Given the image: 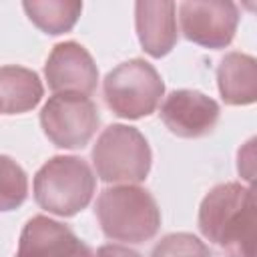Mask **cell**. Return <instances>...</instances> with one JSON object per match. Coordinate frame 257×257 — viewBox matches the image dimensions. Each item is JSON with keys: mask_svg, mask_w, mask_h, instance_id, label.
Returning a JSON list of instances; mask_svg holds the SVG:
<instances>
[{"mask_svg": "<svg viewBox=\"0 0 257 257\" xmlns=\"http://www.w3.org/2000/svg\"><path fill=\"white\" fill-rule=\"evenodd\" d=\"M163 94L165 82L161 74L143 58L120 62L102 80V96L106 106L112 110V114L128 120L153 114Z\"/></svg>", "mask_w": 257, "mask_h": 257, "instance_id": "5", "label": "cell"}, {"mask_svg": "<svg viewBox=\"0 0 257 257\" xmlns=\"http://www.w3.org/2000/svg\"><path fill=\"white\" fill-rule=\"evenodd\" d=\"M14 257H94V253L70 227L36 215L26 221Z\"/></svg>", "mask_w": 257, "mask_h": 257, "instance_id": "10", "label": "cell"}, {"mask_svg": "<svg viewBox=\"0 0 257 257\" xmlns=\"http://www.w3.org/2000/svg\"><path fill=\"white\" fill-rule=\"evenodd\" d=\"M44 96L40 76L24 66H0V112L22 114L32 110Z\"/></svg>", "mask_w": 257, "mask_h": 257, "instance_id": "13", "label": "cell"}, {"mask_svg": "<svg viewBox=\"0 0 257 257\" xmlns=\"http://www.w3.org/2000/svg\"><path fill=\"white\" fill-rule=\"evenodd\" d=\"M177 4L141 0L135 4V26L143 50L153 58L167 56L177 40Z\"/></svg>", "mask_w": 257, "mask_h": 257, "instance_id": "11", "label": "cell"}, {"mask_svg": "<svg viewBox=\"0 0 257 257\" xmlns=\"http://www.w3.org/2000/svg\"><path fill=\"white\" fill-rule=\"evenodd\" d=\"M159 114L173 135L181 139H201L217 126L221 106L217 100L199 90L181 88L173 90L165 98Z\"/></svg>", "mask_w": 257, "mask_h": 257, "instance_id": "8", "label": "cell"}, {"mask_svg": "<svg viewBox=\"0 0 257 257\" xmlns=\"http://www.w3.org/2000/svg\"><path fill=\"white\" fill-rule=\"evenodd\" d=\"M199 231L227 257H255L257 211L251 187L221 183L213 187L199 207Z\"/></svg>", "mask_w": 257, "mask_h": 257, "instance_id": "1", "label": "cell"}, {"mask_svg": "<svg viewBox=\"0 0 257 257\" xmlns=\"http://www.w3.org/2000/svg\"><path fill=\"white\" fill-rule=\"evenodd\" d=\"M94 257H141V253H137L135 249H128L124 245H116V243H108L98 247Z\"/></svg>", "mask_w": 257, "mask_h": 257, "instance_id": "17", "label": "cell"}, {"mask_svg": "<svg viewBox=\"0 0 257 257\" xmlns=\"http://www.w3.org/2000/svg\"><path fill=\"white\" fill-rule=\"evenodd\" d=\"M239 18L237 4L229 0H187L179 4L185 38L211 50L225 48L233 42Z\"/></svg>", "mask_w": 257, "mask_h": 257, "instance_id": "7", "label": "cell"}, {"mask_svg": "<svg viewBox=\"0 0 257 257\" xmlns=\"http://www.w3.org/2000/svg\"><path fill=\"white\" fill-rule=\"evenodd\" d=\"M151 257H211V249L193 233H169L153 247Z\"/></svg>", "mask_w": 257, "mask_h": 257, "instance_id": "16", "label": "cell"}, {"mask_svg": "<svg viewBox=\"0 0 257 257\" xmlns=\"http://www.w3.org/2000/svg\"><path fill=\"white\" fill-rule=\"evenodd\" d=\"M217 86L225 104L245 106L257 100V62L251 54L227 52L217 66Z\"/></svg>", "mask_w": 257, "mask_h": 257, "instance_id": "12", "label": "cell"}, {"mask_svg": "<svg viewBox=\"0 0 257 257\" xmlns=\"http://www.w3.org/2000/svg\"><path fill=\"white\" fill-rule=\"evenodd\" d=\"M100 124L96 104L76 92H58L40 110V126L46 139L58 149H82L90 143Z\"/></svg>", "mask_w": 257, "mask_h": 257, "instance_id": "6", "label": "cell"}, {"mask_svg": "<svg viewBox=\"0 0 257 257\" xmlns=\"http://www.w3.org/2000/svg\"><path fill=\"white\" fill-rule=\"evenodd\" d=\"M94 213L102 233L112 241L145 243L161 227V209L155 197L139 185H116L100 191Z\"/></svg>", "mask_w": 257, "mask_h": 257, "instance_id": "2", "label": "cell"}, {"mask_svg": "<svg viewBox=\"0 0 257 257\" xmlns=\"http://www.w3.org/2000/svg\"><path fill=\"white\" fill-rule=\"evenodd\" d=\"M96 189V177L90 165L74 155L48 159L34 175V201L40 209L72 217L88 207Z\"/></svg>", "mask_w": 257, "mask_h": 257, "instance_id": "3", "label": "cell"}, {"mask_svg": "<svg viewBox=\"0 0 257 257\" xmlns=\"http://www.w3.org/2000/svg\"><path fill=\"white\" fill-rule=\"evenodd\" d=\"M28 197V177L8 155H0V213L18 209Z\"/></svg>", "mask_w": 257, "mask_h": 257, "instance_id": "15", "label": "cell"}, {"mask_svg": "<svg viewBox=\"0 0 257 257\" xmlns=\"http://www.w3.org/2000/svg\"><path fill=\"white\" fill-rule=\"evenodd\" d=\"M22 8L30 22L50 36L70 32L82 12V2L76 0H26Z\"/></svg>", "mask_w": 257, "mask_h": 257, "instance_id": "14", "label": "cell"}, {"mask_svg": "<svg viewBox=\"0 0 257 257\" xmlns=\"http://www.w3.org/2000/svg\"><path fill=\"white\" fill-rule=\"evenodd\" d=\"M90 159L100 181L135 185L147 179L153 153L139 128L110 124L98 135Z\"/></svg>", "mask_w": 257, "mask_h": 257, "instance_id": "4", "label": "cell"}, {"mask_svg": "<svg viewBox=\"0 0 257 257\" xmlns=\"http://www.w3.org/2000/svg\"><path fill=\"white\" fill-rule=\"evenodd\" d=\"M44 76L54 94L58 92H76L90 96L96 90L98 68L90 52L74 42H58L46 58Z\"/></svg>", "mask_w": 257, "mask_h": 257, "instance_id": "9", "label": "cell"}]
</instances>
